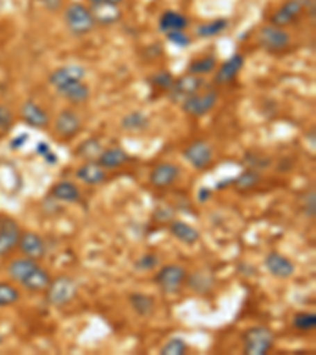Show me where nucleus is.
Masks as SVG:
<instances>
[{"label":"nucleus","instance_id":"nucleus-1","mask_svg":"<svg viewBox=\"0 0 316 355\" xmlns=\"http://www.w3.org/2000/svg\"><path fill=\"white\" fill-rule=\"evenodd\" d=\"M65 22L68 28L76 35H84L95 26V19L90 11L81 3H73L65 11Z\"/></svg>","mask_w":316,"mask_h":355},{"label":"nucleus","instance_id":"nucleus-2","mask_svg":"<svg viewBox=\"0 0 316 355\" xmlns=\"http://www.w3.org/2000/svg\"><path fill=\"white\" fill-rule=\"evenodd\" d=\"M245 352L250 355H264L274 345L272 331L266 327H253L247 331Z\"/></svg>","mask_w":316,"mask_h":355},{"label":"nucleus","instance_id":"nucleus-3","mask_svg":"<svg viewBox=\"0 0 316 355\" xmlns=\"http://www.w3.org/2000/svg\"><path fill=\"white\" fill-rule=\"evenodd\" d=\"M76 291L78 288L72 278L60 277L48 286V302L54 306H63L74 299Z\"/></svg>","mask_w":316,"mask_h":355},{"label":"nucleus","instance_id":"nucleus-4","mask_svg":"<svg viewBox=\"0 0 316 355\" xmlns=\"http://www.w3.org/2000/svg\"><path fill=\"white\" fill-rule=\"evenodd\" d=\"M218 101V95L215 92H208V94H194L183 100L182 110L185 111L188 116L193 117H203L215 107Z\"/></svg>","mask_w":316,"mask_h":355},{"label":"nucleus","instance_id":"nucleus-5","mask_svg":"<svg viewBox=\"0 0 316 355\" xmlns=\"http://www.w3.org/2000/svg\"><path fill=\"white\" fill-rule=\"evenodd\" d=\"M212 157H214L212 148L203 141L193 142V144L187 147L185 152H183V158H185L187 162L197 169L208 168V166L212 163Z\"/></svg>","mask_w":316,"mask_h":355},{"label":"nucleus","instance_id":"nucleus-6","mask_svg":"<svg viewBox=\"0 0 316 355\" xmlns=\"http://www.w3.org/2000/svg\"><path fill=\"white\" fill-rule=\"evenodd\" d=\"M187 273L179 266H166L163 267L160 273L157 275V284L162 288L165 292H174L181 288V284L185 279Z\"/></svg>","mask_w":316,"mask_h":355},{"label":"nucleus","instance_id":"nucleus-7","mask_svg":"<svg viewBox=\"0 0 316 355\" xmlns=\"http://www.w3.org/2000/svg\"><path fill=\"white\" fill-rule=\"evenodd\" d=\"M19 227L15 220H0V256L8 254L19 243Z\"/></svg>","mask_w":316,"mask_h":355},{"label":"nucleus","instance_id":"nucleus-8","mask_svg":"<svg viewBox=\"0 0 316 355\" xmlns=\"http://www.w3.org/2000/svg\"><path fill=\"white\" fill-rule=\"evenodd\" d=\"M260 42L269 51H281L290 44V35L277 26H269L261 31Z\"/></svg>","mask_w":316,"mask_h":355},{"label":"nucleus","instance_id":"nucleus-9","mask_svg":"<svg viewBox=\"0 0 316 355\" xmlns=\"http://www.w3.org/2000/svg\"><path fill=\"white\" fill-rule=\"evenodd\" d=\"M201 85H203V79L199 76H193V74H188V76L181 78L179 81H176L171 85V96L176 101H183L187 100L188 96L198 94Z\"/></svg>","mask_w":316,"mask_h":355},{"label":"nucleus","instance_id":"nucleus-10","mask_svg":"<svg viewBox=\"0 0 316 355\" xmlns=\"http://www.w3.org/2000/svg\"><path fill=\"white\" fill-rule=\"evenodd\" d=\"M85 76V70L79 65H67L62 67L59 70H56L53 74L49 76V83L54 85L56 89L62 87V85L70 84V83H76V81H83Z\"/></svg>","mask_w":316,"mask_h":355},{"label":"nucleus","instance_id":"nucleus-11","mask_svg":"<svg viewBox=\"0 0 316 355\" xmlns=\"http://www.w3.org/2000/svg\"><path fill=\"white\" fill-rule=\"evenodd\" d=\"M266 268L269 273H272L275 278L286 279L294 275L296 268L294 264L288 259V257L281 256L278 253H271L266 257Z\"/></svg>","mask_w":316,"mask_h":355},{"label":"nucleus","instance_id":"nucleus-12","mask_svg":"<svg viewBox=\"0 0 316 355\" xmlns=\"http://www.w3.org/2000/svg\"><path fill=\"white\" fill-rule=\"evenodd\" d=\"M177 177H179V168L176 164L163 163L155 168L151 173V182L153 187L165 188L174 183Z\"/></svg>","mask_w":316,"mask_h":355},{"label":"nucleus","instance_id":"nucleus-13","mask_svg":"<svg viewBox=\"0 0 316 355\" xmlns=\"http://www.w3.org/2000/svg\"><path fill=\"white\" fill-rule=\"evenodd\" d=\"M21 251L26 254V257H31V259H42L44 256V243L43 239L37 236L33 232H26L24 236L19 237Z\"/></svg>","mask_w":316,"mask_h":355},{"label":"nucleus","instance_id":"nucleus-14","mask_svg":"<svg viewBox=\"0 0 316 355\" xmlns=\"http://www.w3.org/2000/svg\"><path fill=\"white\" fill-rule=\"evenodd\" d=\"M303 10V0H288L277 13L272 16V22L277 27L288 26L294 21Z\"/></svg>","mask_w":316,"mask_h":355},{"label":"nucleus","instance_id":"nucleus-15","mask_svg":"<svg viewBox=\"0 0 316 355\" xmlns=\"http://www.w3.org/2000/svg\"><path fill=\"white\" fill-rule=\"evenodd\" d=\"M81 130V122L72 111H63L56 120V131L62 137H72Z\"/></svg>","mask_w":316,"mask_h":355},{"label":"nucleus","instance_id":"nucleus-16","mask_svg":"<svg viewBox=\"0 0 316 355\" xmlns=\"http://www.w3.org/2000/svg\"><path fill=\"white\" fill-rule=\"evenodd\" d=\"M57 92L62 96H65L68 101L72 103H84L89 100L90 96V90L85 84H83V81H76V83H70V84H65L62 85V87L57 89Z\"/></svg>","mask_w":316,"mask_h":355},{"label":"nucleus","instance_id":"nucleus-17","mask_svg":"<svg viewBox=\"0 0 316 355\" xmlns=\"http://www.w3.org/2000/svg\"><path fill=\"white\" fill-rule=\"evenodd\" d=\"M22 117L26 119V122L28 125H32V127H37V128L46 127L49 122V117L48 114H46V111H43L42 107L33 101H27L24 107H22Z\"/></svg>","mask_w":316,"mask_h":355},{"label":"nucleus","instance_id":"nucleus-18","mask_svg":"<svg viewBox=\"0 0 316 355\" xmlns=\"http://www.w3.org/2000/svg\"><path fill=\"white\" fill-rule=\"evenodd\" d=\"M242 65H244V57L239 55V54L233 55L231 59L226 60L225 64L222 65L220 70H218L215 81L218 84H226L229 81H233V79L235 78V74L240 71Z\"/></svg>","mask_w":316,"mask_h":355},{"label":"nucleus","instance_id":"nucleus-19","mask_svg":"<svg viewBox=\"0 0 316 355\" xmlns=\"http://www.w3.org/2000/svg\"><path fill=\"white\" fill-rule=\"evenodd\" d=\"M128 155L122 148H108L100 155L99 164L103 169H117L128 162Z\"/></svg>","mask_w":316,"mask_h":355},{"label":"nucleus","instance_id":"nucleus-20","mask_svg":"<svg viewBox=\"0 0 316 355\" xmlns=\"http://www.w3.org/2000/svg\"><path fill=\"white\" fill-rule=\"evenodd\" d=\"M78 177L88 185H99L105 182L106 174L99 163H88L78 169Z\"/></svg>","mask_w":316,"mask_h":355},{"label":"nucleus","instance_id":"nucleus-21","mask_svg":"<svg viewBox=\"0 0 316 355\" xmlns=\"http://www.w3.org/2000/svg\"><path fill=\"white\" fill-rule=\"evenodd\" d=\"M37 267L38 266L35 264V261L31 259V257H24V259H15L11 262L8 267V272L11 275V278L22 283L27 278V275L35 270Z\"/></svg>","mask_w":316,"mask_h":355},{"label":"nucleus","instance_id":"nucleus-22","mask_svg":"<svg viewBox=\"0 0 316 355\" xmlns=\"http://www.w3.org/2000/svg\"><path fill=\"white\" fill-rule=\"evenodd\" d=\"M21 284L26 286L28 291H46L51 284V277L48 272L43 270V268L37 267L35 270L27 275V278Z\"/></svg>","mask_w":316,"mask_h":355},{"label":"nucleus","instance_id":"nucleus-23","mask_svg":"<svg viewBox=\"0 0 316 355\" xmlns=\"http://www.w3.org/2000/svg\"><path fill=\"white\" fill-rule=\"evenodd\" d=\"M187 27V18L176 11H166L160 18V31L162 32H179Z\"/></svg>","mask_w":316,"mask_h":355},{"label":"nucleus","instance_id":"nucleus-24","mask_svg":"<svg viewBox=\"0 0 316 355\" xmlns=\"http://www.w3.org/2000/svg\"><path fill=\"white\" fill-rule=\"evenodd\" d=\"M171 232H172V236L177 237L181 242L187 243V245H194L199 240V232L197 231V229L187 225V223H183V221L172 223Z\"/></svg>","mask_w":316,"mask_h":355},{"label":"nucleus","instance_id":"nucleus-25","mask_svg":"<svg viewBox=\"0 0 316 355\" xmlns=\"http://www.w3.org/2000/svg\"><path fill=\"white\" fill-rule=\"evenodd\" d=\"M53 196L63 202H74L79 199V190L72 182H60L53 188Z\"/></svg>","mask_w":316,"mask_h":355},{"label":"nucleus","instance_id":"nucleus-26","mask_svg":"<svg viewBox=\"0 0 316 355\" xmlns=\"http://www.w3.org/2000/svg\"><path fill=\"white\" fill-rule=\"evenodd\" d=\"M131 306L140 316H149L153 311V300L144 294H133L130 297Z\"/></svg>","mask_w":316,"mask_h":355},{"label":"nucleus","instance_id":"nucleus-27","mask_svg":"<svg viewBox=\"0 0 316 355\" xmlns=\"http://www.w3.org/2000/svg\"><path fill=\"white\" fill-rule=\"evenodd\" d=\"M19 300V292L13 286L7 283H0V308L10 306Z\"/></svg>","mask_w":316,"mask_h":355},{"label":"nucleus","instance_id":"nucleus-28","mask_svg":"<svg viewBox=\"0 0 316 355\" xmlns=\"http://www.w3.org/2000/svg\"><path fill=\"white\" fill-rule=\"evenodd\" d=\"M292 325L301 331H310L316 327V316L313 313H299L292 319Z\"/></svg>","mask_w":316,"mask_h":355},{"label":"nucleus","instance_id":"nucleus-29","mask_svg":"<svg viewBox=\"0 0 316 355\" xmlns=\"http://www.w3.org/2000/svg\"><path fill=\"white\" fill-rule=\"evenodd\" d=\"M226 26H228V22L225 19L214 21V22H210V24L201 26L198 28V35L199 37H204V38L212 37V35H217V33H220L222 31H225Z\"/></svg>","mask_w":316,"mask_h":355},{"label":"nucleus","instance_id":"nucleus-30","mask_svg":"<svg viewBox=\"0 0 316 355\" xmlns=\"http://www.w3.org/2000/svg\"><path fill=\"white\" fill-rule=\"evenodd\" d=\"M187 351V343L182 338H172L162 347V355H182Z\"/></svg>","mask_w":316,"mask_h":355},{"label":"nucleus","instance_id":"nucleus-31","mask_svg":"<svg viewBox=\"0 0 316 355\" xmlns=\"http://www.w3.org/2000/svg\"><path fill=\"white\" fill-rule=\"evenodd\" d=\"M215 65H217V60L214 57H203V59L193 62V64L190 65V71L197 74L210 73L215 68Z\"/></svg>","mask_w":316,"mask_h":355},{"label":"nucleus","instance_id":"nucleus-32","mask_svg":"<svg viewBox=\"0 0 316 355\" xmlns=\"http://www.w3.org/2000/svg\"><path fill=\"white\" fill-rule=\"evenodd\" d=\"M147 127V120L144 119V116H141L140 112H133L130 114L128 117L124 119V128L125 130H144Z\"/></svg>","mask_w":316,"mask_h":355},{"label":"nucleus","instance_id":"nucleus-33","mask_svg":"<svg viewBox=\"0 0 316 355\" xmlns=\"http://www.w3.org/2000/svg\"><path fill=\"white\" fill-rule=\"evenodd\" d=\"M157 264H158V257L157 256L146 254L136 262V268H140V270H151V268H153Z\"/></svg>","mask_w":316,"mask_h":355},{"label":"nucleus","instance_id":"nucleus-34","mask_svg":"<svg viewBox=\"0 0 316 355\" xmlns=\"http://www.w3.org/2000/svg\"><path fill=\"white\" fill-rule=\"evenodd\" d=\"M168 38H169L171 43H174L177 46H188L190 44V38L185 35V33H182V31L169 32Z\"/></svg>","mask_w":316,"mask_h":355},{"label":"nucleus","instance_id":"nucleus-35","mask_svg":"<svg viewBox=\"0 0 316 355\" xmlns=\"http://www.w3.org/2000/svg\"><path fill=\"white\" fill-rule=\"evenodd\" d=\"M258 182V177H256V174H253V173H247V174H244V175H240L238 180H235V183H238L239 187H251V185H255V183Z\"/></svg>","mask_w":316,"mask_h":355},{"label":"nucleus","instance_id":"nucleus-36","mask_svg":"<svg viewBox=\"0 0 316 355\" xmlns=\"http://www.w3.org/2000/svg\"><path fill=\"white\" fill-rule=\"evenodd\" d=\"M11 120H13V117H11V112L0 106V130H8L11 125Z\"/></svg>","mask_w":316,"mask_h":355},{"label":"nucleus","instance_id":"nucleus-37","mask_svg":"<svg viewBox=\"0 0 316 355\" xmlns=\"http://www.w3.org/2000/svg\"><path fill=\"white\" fill-rule=\"evenodd\" d=\"M306 214H307V216H315V191L307 194V198H306Z\"/></svg>","mask_w":316,"mask_h":355},{"label":"nucleus","instance_id":"nucleus-38","mask_svg":"<svg viewBox=\"0 0 316 355\" xmlns=\"http://www.w3.org/2000/svg\"><path fill=\"white\" fill-rule=\"evenodd\" d=\"M122 0H90L92 5H119Z\"/></svg>","mask_w":316,"mask_h":355}]
</instances>
